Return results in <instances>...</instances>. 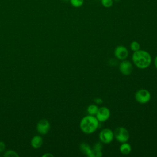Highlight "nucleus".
<instances>
[{
  "mask_svg": "<svg viewBox=\"0 0 157 157\" xmlns=\"http://www.w3.org/2000/svg\"><path fill=\"white\" fill-rule=\"evenodd\" d=\"M132 60L137 67L144 69L150 66L151 56L148 52L140 49L134 52L132 55Z\"/></svg>",
  "mask_w": 157,
  "mask_h": 157,
  "instance_id": "obj_1",
  "label": "nucleus"
},
{
  "mask_svg": "<svg viewBox=\"0 0 157 157\" xmlns=\"http://www.w3.org/2000/svg\"><path fill=\"white\" fill-rule=\"evenodd\" d=\"M99 121L96 117L88 115L82 118L80 122V128L81 131L86 134H91L94 132L98 126Z\"/></svg>",
  "mask_w": 157,
  "mask_h": 157,
  "instance_id": "obj_2",
  "label": "nucleus"
},
{
  "mask_svg": "<svg viewBox=\"0 0 157 157\" xmlns=\"http://www.w3.org/2000/svg\"><path fill=\"white\" fill-rule=\"evenodd\" d=\"M113 134L114 137L118 142H120L121 144L128 142L129 139V133L127 129L122 126L117 127L115 129Z\"/></svg>",
  "mask_w": 157,
  "mask_h": 157,
  "instance_id": "obj_3",
  "label": "nucleus"
},
{
  "mask_svg": "<svg viewBox=\"0 0 157 157\" xmlns=\"http://www.w3.org/2000/svg\"><path fill=\"white\" fill-rule=\"evenodd\" d=\"M151 99L150 93L146 89H140L135 93V99L141 104H144L150 101Z\"/></svg>",
  "mask_w": 157,
  "mask_h": 157,
  "instance_id": "obj_4",
  "label": "nucleus"
},
{
  "mask_svg": "<svg viewBox=\"0 0 157 157\" xmlns=\"http://www.w3.org/2000/svg\"><path fill=\"white\" fill-rule=\"evenodd\" d=\"M99 138L101 142L108 144L112 142L114 138L113 132L109 128L102 129L99 134Z\"/></svg>",
  "mask_w": 157,
  "mask_h": 157,
  "instance_id": "obj_5",
  "label": "nucleus"
},
{
  "mask_svg": "<svg viewBox=\"0 0 157 157\" xmlns=\"http://www.w3.org/2000/svg\"><path fill=\"white\" fill-rule=\"evenodd\" d=\"M133 69V66L132 63L126 59L122 60L119 65V70L120 72L124 75H130Z\"/></svg>",
  "mask_w": 157,
  "mask_h": 157,
  "instance_id": "obj_6",
  "label": "nucleus"
},
{
  "mask_svg": "<svg viewBox=\"0 0 157 157\" xmlns=\"http://www.w3.org/2000/svg\"><path fill=\"white\" fill-rule=\"evenodd\" d=\"M110 116V110L106 107H101L99 108L96 117L99 122H104L107 121Z\"/></svg>",
  "mask_w": 157,
  "mask_h": 157,
  "instance_id": "obj_7",
  "label": "nucleus"
},
{
  "mask_svg": "<svg viewBox=\"0 0 157 157\" xmlns=\"http://www.w3.org/2000/svg\"><path fill=\"white\" fill-rule=\"evenodd\" d=\"M114 55L118 59L124 60L128 56V50L124 46L118 45L114 50Z\"/></svg>",
  "mask_w": 157,
  "mask_h": 157,
  "instance_id": "obj_8",
  "label": "nucleus"
},
{
  "mask_svg": "<svg viewBox=\"0 0 157 157\" xmlns=\"http://www.w3.org/2000/svg\"><path fill=\"white\" fill-rule=\"evenodd\" d=\"M50 123L45 119L40 120L37 124V130L41 134H46L50 130Z\"/></svg>",
  "mask_w": 157,
  "mask_h": 157,
  "instance_id": "obj_9",
  "label": "nucleus"
},
{
  "mask_svg": "<svg viewBox=\"0 0 157 157\" xmlns=\"http://www.w3.org/2000/svg\"><path fill=\"white\" fill-rule=\"evenodd\" d=\"M80 149L83 153L87 155L89 157H94V155L92 149H91L90 145L86 143L83 142L80 145Z\"/></svg>",
  "mask_w": 157,
  "mask_h": 157,
  "instance_id": "obj_10",
  "label": "nucleus"
},
{
  "mask_svg": "<svg viewBox=\"0 0 157 157\" xmlns=\"http://www.w3.org/2000/svg\"><path fill=\"white\" fill-rule=\"evenodd\" d=\"M131 151V146L129 144L126 142L121 143L120 146V151L123 155H128Z\"/></svg>",
  "mask_w": 157,
  "mask_h": 157,
  "instance_id": "obj_11",
  "label": "nucleus"
},
{
  "mask_svg": "<svg viewBox=\"0 0 157 157\" xmlns=\"http://www.w3.org/2000/svg\"><path fill=\"white\" fill-rule=\"evenodd\" d=\"M42 143H43V139L39 136H34L31 140V145L34 148H38L40 147Z\"/></svg>",
  "mask_w": 157,
  "mask_h": 157,
  "instance_id": "obj_12",
  "label": "nucleus"
},
{
  "mask_svg": "<svg viewBox=\"0 0 157 157\" xmlns=\"http://www.w3.org/2000/svg\"><path fill=\"white\" fill-rule=\"evenodd\" d=\"M102 145L101 143L98 142L96 143L93 149H92L94 155V157H101L102 156Z\"/></svg>",
  "mask_w": 157,
  "mask_h": 157,
  "instance_id": "obj_13",
  "label": "nucleus"
},
{
  "mask_svg": "<svg viewBox=\"0 0 157 157\" xmlns=\"http://www.w3.org/2000/svg\"><path fill=\"white\" fill-rule=\"evenodd\" d=\"M98 109H99V107H98V105H96V104H91L87 107L86 111L88 115L94 116L97 113Z\"/></svg>",
  "mask_w": 157,
  "mask_h": 157,
  "instance_id": "obj_14",
  "label": "nucleus"
},
{
  "mask_svg": "<svg viewBox=\"0 0 157 157\" xmlns=\"http://www.w3.org/2000/svg\"><path fill=\"white\" fill-rule=\"evenodd\" d=\"M71 5L74 7H81L84 2V0H69Z\"/></svg>",
  "mask_w": 157,
  "mask_h": 157,
  "instance_id": "obj_15",
  "label": "nucleus"
},
{
  "mask_svg": "<svg viewBox=\"0 0 157 157\" xmlns=\"http://www.w3.org/2000/svg\"><path fill=\"white\" fill-rule=\"evenodd\" d=\"M130 48L133 52H136L140 48V45L139 43L137 41H132L130 44Z\"/></svg>",
  "mask_w": 157,
  "mask_h": 157,
  "instance_id": "obj_16",
  "label": "nucleus"
},
{
  "mask_svg": "<svg viewBox=\"0 0 157 157\" xmlns=\"http://www.w3.org/2000/svg\"><path fill=\"white\" fill-rule=\"evenodd\" d=\"M102 5L106 8L110 7L113 4V0H101Z\"/></svg>",
  "mask_w": 157,
  "mask_h": 157,
  "instance_id": "obj_17",
  "label": "nucleus"
},
{
  "mask_svg": "<svg viewBox=\"0 0 157 157\" xmlns=\"http://www.w3.org/2000/svg\"><path fill=\"white\" fill-rule=\"evenodd\" d=\"M4 156H7V157H10V156L15 157V156H17H17H18V155L15 151L10 150V151H7L4 154Z\"/></svg>",
  "mask_w": 157,
  "mask_h": 157,
  "instance_id": "obj_18",
  "label": "nucleus"
},
{
  "mask_svg": "<svg viewBox=\"0 0 157 157\" xmlns=\"http://www.w3.org/2000/svg\"><path fill=\"white\" fill-rule=\"evenodd\" d=\"M94 102L95 103L98 104H102V103L103 101H102V99H101V98H95V99H94Z\"/></svg>",
  "mask_w": 157,
  "mask_h": 157,
  "instance_id": "obj_19",
  "label": "nucleus"
},
{
  "mask_svg": "<svg viewBox=\"0 0 157 157\" xmlns=\"http://www.w3.org/2000/svg\"><path fill=\"white\" fill-rule=\"evenodd\" d=\"M5 148V144L3 142H0V152L2 151Z\"/></svg>",
  "mask_w": 157,
  "mask_h": 157,
  "instance_id": "obj_20",
  "label": "nucleus"
},
{
  "mask_svg": "<svg viewBox=\"0 0 157 157\" xmlns=\"http://www.w3.org/2000/svg\"><path fill=\"white\" fill-rule=\"evenodd\" d=\"M42 156H43V157H45V156H53V155H52V154H50V153H47V154H45V155H44Z\"/></svg>",
  "mask_w": 157,
  "mask_h": 157,
  "instance_id": "obj_21",
  "label": "nucleus"
},
{
  "mask_svg": "<svg viewBox=\"0 0 157 157\" xmlns=\"http://www.w3.org/2000/svg\"><path fill=\"white\" fill-rule=\"evenodd\" d=\"M155 67H156V68L157 69V56H156V58L155 59Z\"/></svg>",
  "mask_w": 157,
  "mask_h": 157,
  "instance_id": "obj_22",
  "label": "nucleus"
},
{
  "mask_svg": "<svg viewBox=\"0 0 157 157\" xmlns=\"http://www.w3.org/2000/svg\"><path fill=\"white\" fill-rule=\"evenodd\" d=\"M63 1H69V0H63Z\"/></svg>",
  "mask_w": 157,
  "mask_h": 157,
  "instance_id": "obj_23",
  "label": "nucleus"
},
{
  "mask_svg": "<svg viewBox=\"0 0 157 157\" xmlns=\"http://www.w3.org/2000/svg\"><path fill=\"white\" fill-rule=\"evenodd\" d=\"M114 1H120V0H114Z\"/></svg>",
  "mask_w": 157,
  "mask_h": 157,
  "instance_id": "obj_24",
  "label": "nucleus"
}]
</instances>
